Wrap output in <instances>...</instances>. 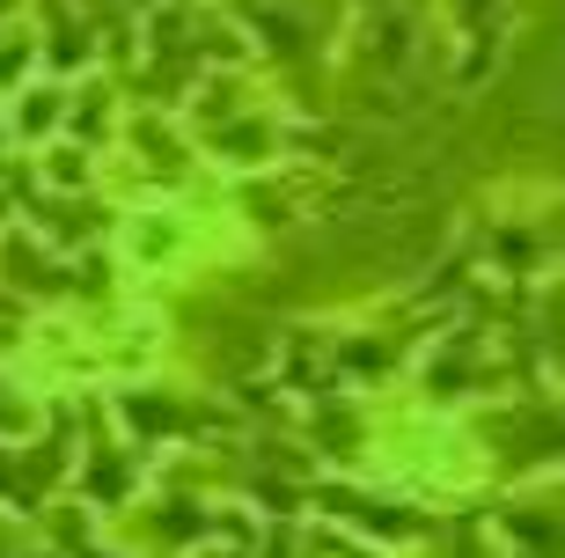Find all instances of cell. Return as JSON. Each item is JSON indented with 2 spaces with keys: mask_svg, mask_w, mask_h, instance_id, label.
Segmentation results:
<instances>
[{
  "mask_svg": "<svg viewBox=\"0 0 565 558\" xmlns=\"http://www.w3.org/2000/svg\"><path fill=\"white\" fill-rule=\"evenodd\" d=\"M15 427H30V404H22V397L0 382V434H15Z\"/></svg>",
  "mask_w": 565,
  "mask_h": 558,
  "instance_id": "ba28073f",
  "label": "cell"
},
{
  "mask_svg": "<svg viewBox=\"0 0 565 558\" xmlns=\"http://www.w3.org/2000/svg\"><path fill=\"white\" fill-rule=\"evenodd\" d=\"M0 280L8 287H22V294H60V265L44 257L38 265V235H0Z\"/></svg>",
  "mask_w": 565,
  "mask_h": 558,
  "instance_id": "7a4b0ae2",
  "label": "cell"
},
{
  "mask_svg": "<svg viewBox=\"0 0 565 558\" xmlns=\"http://www.w3.org/2000/svg\"><path fill=\"white\" fill-rule=\"evenodd\" d=\"M60 125H66V88L30 82V88H22V110H15V133H22V140H38V133H60Z\"/></svg>",
  "mask_w": 565,
  "mask_h": 558,
  "instance_id": "277c9868",
  "label": "cell"
},
{
  "mask_svg": "<svg viewBox=\"0 0 565 558\" xmlns=\"http://www.w3.org/2000/svg\"><path fill=\"white\" fill-rule=\"evenodd\" d=\"M507 537H522L536 558H551V507H522V515H507Z\"/></svg>",
  "mask_w": 565,
  "mask_h": 558,
  "instance_id": "5b68a950",
  "label": "cell"
},
{
  "mask_svg": "<svg viewBox=\"0 0 565 558\" xmlns=\"http://www.w3.org/2000/svg\"><path fill=\"white\" fill-rule=\"evenodd\" d=\"M52 185H88V162H82V147H60V155H52Z\"/></svg>",
  "mask_w": 565,
  "mask_h": 558,
  "instance_id": "52a82bcc",
  "label": "cell"
},
{
  "mask_svg": "<svg viewBox=\"0 0 565 558\" xmlns=\"http://www.w3.org/2000/svg\"><path fill=\"white\" fill-rule=\"evenodd\" d=\"M404 477H434V485H462V477L478 471L470 463V441L456 434V427H440V419H419L412 434H404Z\"/></svg>",
  "mask_w": 565,
  "mask_h": 558,
  "instance_id": "6da1fadb",
  "label": "cell"
},
{
  "mask_svg": "<svg viewBox=\"0 0 565 558\" xmlns=\"http://www.w3.org/2000/svg\"><path fill=\"white\" fill-rule=\"evenodd\" d=\"M0 558H38L30 544H15V537H0Z\"/></svg>",
  "mask_w": 565,
  "mask_h": 558,
  "instance_id": "9c48e42d",
  "label": "cell"
},
{
  "mask_svg": "<svg viewBox=\"0 0 565 558\" xmlns=\"http://www.w3.org/2000/svg\"><path fill=\"white\" fill-rule=\"evenodd\" d=\"M126 250L140 257V265H169V257L184 250V221H177V213H132Z\"/></svg>",
  "mask_w": 565,
  "mask_h": 558,
  "instance_id": "3957f363",
  "label": "cell"
},
{
  "mask_svg": "<svg viewBox=\"0 0 565 558\" xmlns=\"http://www.w3.org/2000/svg\"><path fill=\"white\" fill-rule=\"evenodd\" d=\"M0 15H8V0H0Z\"/></svg>",
  "mask_w": 565,
  "mask_h": 558,
  "instance_id": "30bf717a",
  "label": "cell"
},
{
  "mask_svg": "<svg viewBox=\"0 0 565 558\" xmlns=\"http://www.w3.org/2000/svg\"><path fill=\"white\" fill-rule=\"evenodd\" d=\"M30 60H38V38H30V30H8V38H0V82H22Z\"/></svg>",
  "mask_w": 565,
  "mask_h": 558,
  "instance_id": "8992f818",
  "label": "cell"
}]
</instances>
